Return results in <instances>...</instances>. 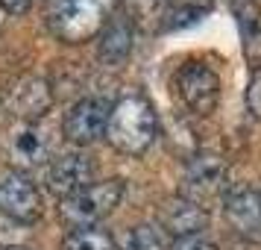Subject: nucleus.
<instances>
[{
  "label": "nucleus",
  "mask_w": 261,
  "mask_h": 250,
  "mask_svg": "<svg viewBox=\"0 0 261 250\" xmlns=\"http://www.w3.org/2000/svg\"><path fill=\"white\" fill-rule=\"evenodd\" d=\"M159 121H155L153 103L141 95H126L109 109L106 139L109 144L126 156H141L155 142Z\"/></svg>",
  "instance_id": "obj_1"
},
{
  "label": "nucleus",
  "mask_w": 261,
  "mask_h": 250,
  "mask_svg": "<svg viewBox=\"0 0 261 250\" xmlns=\"http://www.w3.org/2000/svg\"><path fill=\"white\" fill-rule=\"evenodd\" d=\"M123 197V183L120 179H103V183H91L85 189L73 191L68 197L59 200V221L71 230H85V226H97L106 215L115 212V206Z\"/></svg>",
  "instance_id": "obj_2"
},
{
  "label": "nucleus",
  "mask_w": 261,
  "mask_h": 250,
  "mask_svg": "<svg viewBox=\"0 0 261 250\" xmlns=\"http://www.w3.org/2000/svg\"><path fill=\"white\" fill-rule=\"evenodd\" d=\"M106 24V9L100 0H53L47 12L50 33L68 44L94 38Z\"/></svg>",
  "instance_id": "obj_3"
},
{
  "label": "nucleus",
  "mask_w": 261,
  "mask_h": 250,
  "mask_svg": "<svg viewBox=\"0 0 261 250\" xmlns=\"http://www.w3.org/2000/svg\"><path fill=\"white\" fill-rule=\"evenodd\" d=\"M173 85H176L179 100L197 115L214 112L217 100H220V77L202 62H185L176 71Z\"/></svg>",
  "instance_id": "obj_4"
},
{
  "label": "nucleus",
  "mask_w": 261,
  "mask_h": 250,
  "mask_svg": "<svg viewBox=\"0 0 261 250\" xmlns=\"http://www.w3.org/2000/svg\"><path fill=\"white\" fill-rule=\"evenodd\" d=\"M0 212L21 224H33L41 215V194L21 171L0 174Z\"/></svg>",
  "instance_id": "obj_5"
},
{
  "label": "nucleus",
  "mask_w": 261,
  "mask_h": 250,
  "mask_svg": "<svg viewBox=\"0 0 261 250\" xmlns=\"http://www.w3.org/2000/svg\"><path fill=\"white\" fill-rule=\"evenodd\" d=\"M109 109L112 103H106L103 97H85L80 103H73L71 112L65 115V135L73 144H91L97 139L106 135L109 124Z\"/></svg>",
  "instance_id": "obj_6"
},
{
  "label": "nucleus",
  "mask_w": 261,
  "mask_h": 250,
  "mask_svg": "<svg viewBox=\"0 0 261 250\" xmlns=\"http://www.w3.org/2000/svg\"><path fill=\"white\" fill-rule=\"evenodd\" d=\"M226 191V165L220 156L212 153H197L185 168V194L188 200L202 203L208 197H217Z\"/></svg>",
  "instance_id": "obj_7"
},
{
  "label": "nucleus",
  "mask_w": 261,
  "mask_h": 250,
  "mask_svg": "<svg viewBox=\"0 0 261 250\" xmlns=\"http://www.w3.org/2000/svg\"><path fill=\"white\" fill-rule=\"evenodd\" d=\"M223 212L241 238L261 241V197L252 189H232L223 194Z\"/></svg>",
  "instance_id": "obj_8"
},
{
  "label": "nucleus",
  "mask_w": 261,
  "mask_h": 250,
  "mask_svg": "<svg viewBox=\"0 0 261 250\" xmlns=\"http://www.w3.org/2000/svg\"><path fill=\"white\" fill-rule=\"evenodd\" d=\"M91 177H94V165L83 153H62L44 171V183L53 194H59V200L85 189V186H91Z\"/></svg>",
  "instance_id": "obj_9"
},
{
  "label": "nucleus",
  "mask_w": 261,
  "mask_h": 250,
  "mask_svg": "<svg viewBox=\"0 0 261 250\" xmlns=\"http://www.w3.org/2000/svg\"><path fill=\"white\" fill-rule=\"evenodd\" d=\"M47 153H50V132L44 127L33 124V121L21 124L9 135V159L18 168L41 165V162H47Z\"/></svg>",
  "instance_id": "obj_10"
},
{
  "label": "nucleus",
  "mask_w": 261,
  "mask_h": 250,
  "mask_svg": "<svg viewBox=\"0 0 261 250\" xmlns=\"http://www.w3.org/2000/svg\"><path fill=\"white\" fill-rule=\"evenodd\" d=\"M159 221L173 238L179 236H194V233H202L205 224H208V212L205 206H200L197 200H188V197H173L162 206L159 212Z\"/></svg>",
  "instance_id": "obj_11"
},
{
  "label": "nucleus",
  "mask_w": 261,
  "mask_h": 250,
  "mask_svg": "<svg viewBox=\"0 0 261 250\" xmlns=\"http://www.w3.org/2000/svg\"><path fill=\"white\" fill-rule=\"evenodd\" d=\"M132 50V24L123 15H115L100 30V56L106 62H123Z\"/></svg>",
  "instance_id": "obj_12"
},
{
  "label": "nucleus",
  "mask_w": 261,
  "mask_h": 250,
  "mask_svg": "<svg viewBox=\"0 0 261 250\" xmlns=\"http://www.w3.org/2000/svg\"><path fill=\"white\" fill-rule=\"evenodd\" d=\"M238 24H241L247 53L252 59L261 56V9L255 3H238Z\"/></svg>",
  "instance_id": "obj_13"
},
{
  "label": "nucleus",
  "mask_w": 261,
  "mask_h": 250,
  "mask_svg": "<svg viewBox=\"0 0 261 250\" xmlns=\"http://www.w3.org/2000/svg\"><path fill=\"white\" fill-rule=\"evenodd\" d=\"M62 250H118V244L106 230L85 226V230H71L62 241Z\"/></svg>",
  "instance_id": "obj_14"
},
{
  "label": "nucleus",
  "mask_w": 261,
  "mask_h": 250,
  "mask_svg": "<svg viewBox=\"0 0 261 250\" xmlns=\"http://www.w3.org/2000/svg\"><path fill=\"white\" fill-rule=\"evenodd\" d=\"M47 106H50L47 85L41 83V80H27V85H21V92H18V109H21V115L36 118Z\"/></svg>",
  "instance_id": "obj_15"
},
{
  "label": "nucleus",
  "mask_w": 261,
  "mask_h": 250,
  "mask_svg": "<svg viewBox=\"0 0 261 250\" xmlns=\"http://www.w3.org/2000/svg\"><path fill=\"white\" fill-rule=\"evenodd\" d=\"M120 250H165V236L153 224H141L126 230V236L120 241Z\"/></svg>",
  "instance_id": "obj_16"
},
{
  "label": "nucleus",
  "mask_w": 261,
  "mask_h": 250,
  "mask_svg": "<svg viewBox=\"0 0 261 250\" xmlns=\"http://www.w3.org/2000/svg\"><path fill=\"white\" fill-rule=\"evenodd\" d=\"M208 12V3H188V6H179L167 15V30H182L188 24H197L202 15Z\"/></svg>",
  "instance_id": "obj_17"
},
{
  "label": "nucleus",
  "mask_w": 261,
  "mask_h": 250,
  "mask_svg": "<svg viewBox=\"0 0 261 250\" xmlns=\"http://www.w3.org/2000/svg\"><path fill=\"white\" fill-rule=\"evenodd\" d=\"M167 250H217V247H214V241H208L202 233H194V236H179V238H173Z\"/></svg>",
  "instance_id": "obj_18"
},
{
  "label": "nucleus",
  "mask_w": 261,
  "mask_h": 250,
  "mask_svg": "<svg viewBox=\"0 0 261 250\" xmlns=\"http://www.w3.org/2000/svg\"><path fill=\"white\" fill-rule=\"evenodd\" d=\"M247 106L249 112L261 118V71L252 74V80H249V88H247Z\"/></svg>",
  "instance_id": "obj_19"
},
{
  "label": "nucleus",
  "mask_w": 261,
  "mask_h": 250,
  "mask_svg": "<svg viewBox=\"0 0 261 250\" xmlns=\"http://www.w3.org/2000/svg\"><path fill=\"white\" fill-rule=\"evenodd\" d=\"M0 6H6V9H12V12H21L30 6V0H0Z\"/></svg>",
  "instance_id": "obj_20"
},
{
  "label": "nucleus",
  "mask_w": 261,
  "mask_h": 250,
  "mask_svg": "<svg viewBox=\"0 0 261 250\" xmlns=\"http://www.w3.org/2000/svg\"><path fill=\"white\" fill-rule=\"evenodd\" d=\"M9 250H27V247H9Z\"/></svg>",
  "instance_id": "obj_21"
},
{
  "label": "nucleus",
  "mask_w": 261,
  "mask_h": 250,
  "mask_svg": "<svg viewBox=\"0 0 261 250\" xmlns=\"http://www.w3.org/2000/svg\"><path fill=\"white\" fill-rule=\"evenodd\" d=\"M258 197H261V194H258Z\"/></svg>",
  "instance_id": "obj_22"
}]
</instances>
